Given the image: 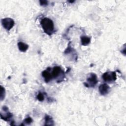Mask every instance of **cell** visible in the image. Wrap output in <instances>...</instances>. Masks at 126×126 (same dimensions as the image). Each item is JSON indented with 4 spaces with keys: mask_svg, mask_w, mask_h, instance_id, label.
<instances>
[{
    "mask_svg": "<svg viewBox=\"0 0 126 126\" xmlns=\"http://www.w3.org/2000/svg\"><path fill=\"white\" fill-rule=\"evenodd\" d=\"M62 74L64 73L60 66H55L53 68L51 73L53 78H57L60 74Z\"/></svg>",
    "mask_w": 126,
    "mask_h": 126,
    "instance_id": "ba28073f",
    "label": "cell"
},
{
    "mask_svg": "<svg viewBox=\"0 0 126 126\" xmlns=\"http://www.w3.org/2000/svg\"><path fill=\"white\" fill-rule=\"evenodd\" d=\"M5 96V90L2 86H0V99L1 101L4 99Z\"/></svg>",
    "mask_w": 126,
    "mask_h": 126,
    "instance_id": "4fadbf2b",
    "label": "cell"
},
{
    "mask_svg": "<svg viewBox=\"0 0 126 126\" xmlns=\"http://www.w3.org/2000/svg\"><path fill=\"white\" fill-rule=\"evenodd\" d=\"M98 90L100 94L102 95H105L109 93L110 91V88L109 86L106 83H103L99 85L98 87Z\"/></svg>",
    "mask_w": 126,
    "mask_h": 126,
    "instance_id": "52a82bcc",
    "label": "cell"
},
{
    "mask_svg": "<svg viewBox=\"0 0 126 126\" xmlns=\"http://www.w3.org/2000/svg\"><path fill=\"white\" fill-rule=\"evenodd\" d=\"M74 1H75L74 0H71V1L70 0V1H68V2H69V3H73V2H74Z\"/></svg>",
    "mask_w": 126,
    "mask_h": 126,
    "instance_id": "e0dca14e",
    "label": "cell"
},
{
    "mask_svg": "<svg viewBox=\"0 0 126 126\" xmlns=\"http://www.w3.org/2000/svg\"><path fill=\"white\" fill-rule=\"evenodd\" d=\"M45 119V124L44 126H54V121L53 119V118L48 115H45L44 117Z\"/></svg>",
    "mask_w": 126,
    "mask_h": 126,
    "instance_id": "9c48e42d",
    "label": "cell"
},
{
    "mask_svg": "<svg viewBox=\"0 0 126 126\" xmlns=\"http://www.w3.org/2000/svg\"><path fill=\"white\" fill-rule=\"evenodd\" d=\"M39 2L41 6H46L48 4V1L46 0H40Z\"/></svg>",
    "mask_w": 126,
    "mask_h": 126,
    "instance_id": "9a60e30c",
    "label": "cell"
},
{
    "mask_svg": "<svg viewBox=\"0 0 126 126\" xmlns=\"http://www.w3.org/2000/svg\"><path fill=\"white\" fill-rule=\"evenodd\" d=\"M41 26L44 32L48 35H51L54 32V24L53 21L49 18L44 17L40 21Z\"/></svg>",
    "mask_w": 126,
    "mask_h": 126,
    "instance_id": "6da1fadb",
    "label": "cell"
},
{
    "mask_svg": "<svg viewBox=\"0 0 126 126\" xmlns=\"http://www.w3.org/2000/svg\"><path fill=\"white\" fill-rule=\"evenodd\" d=\"M51 70V68L50 67H48L46 70H44L42 72V76L44 78V81L46 83L49 82L53 79L52 74L50 72Z\"/></svg>",
    "mask_w": 126,
    "mask_h": 126,
    "instance_id": "8992f818",
    "label": "cell"
},
{
    "mask_svg": "<svg viewBox=\"0 0 126 126\" xmlns=\"http://www.w3.org/2000/svg\"><path fill=\"white\" fill-rule=\"evenodd\" d=\"M47 100H48V102H53V101H54V99L53 98L48 97V98H47Z\"/></svg>",
    "mask_w": 126,
    "mask_h": 126,
    "instance_id": "2e32d148",
    "label": "cell"
},
{
    "mask_svg": "<svg viewBox=\"0 0 126 126\" xmlns=\"http://www.w3.org/2000/svg\"><path fill=\"white\" fill-rule=\"evenodd\" d=\"M1 22L3 27L7 31H9L15 25L14 21L10 18H5L2 19Z\"/></svg>",
    "mask_w": 126,
    "mask_h": 126,
    "instance_id": "277c9868",
    "label": "cell"
},
{
    "mask_svg": "<svg viewBox=\"0 0 126 126\" xmlns=\"http://www.w3.org/2000/svg\"><path fill=\"white\" fill-rule=\"evenodd\" d=\"M97 75L94 73H90L86 79V82H84V85L87 88H94L98 83Z\"/></svg>",
    "mask_w": 126,
    "mask_h": 126,
    "instance_id": "7a4b0ae2",
    "label": "cell"
},
{
    "mask_svg": "<svg viewBox=\"0 0 126 126\" xmlns=\"http://www.w3.org/2000/svg\"><path fill=\"white\" fill-rule=\"evenodd\" d=\"M33 122V120L32 119V118L30 117H28L26 118H25L24 119V120L23 121V123H22V124H21V126H25V124L26 125H30L31 123H32V122Z\"/></svg>",
    "mask_w": 126,
    "mask_h": 126,
    "instance_id": "7c38bea8",
    "label": "cell"
},
{
    "mask_svg": "<svg viewBox=\"0 0 126 126\" xmlns=\"http://www.w3.org/2000/svg\"><path fill=\"white\" fill-rule=\"evenodd\" d=\"M2 110L4 111V114L3 115L1 113L0 114L1 119L6 122H9L10 121L11 122L12 121L11 119L13 118V114L9 112L8 108L6 106H3L2 107Z\"/></svg>",
    "mask_w": 126,
    "mask_h": 126,
    "instance_id": "5b68a950",
    "label": "cell"
},
{
    "mask_svg": "<svg viewBox=\"0 0 126 126\" xmlns=\"http://www.w3.org/2000/svg\"><path fill=\"white\" fill-rule=\"evenodd\" d=\"M102 77L105 82L112 83L116 80L117 75L115 71H108L104 73Z\"/></svg>",
    "mask_w": 126,
    "mask_h": 126,
    "instance_id": "3957f363",
    "label": "cell"
},
{
    "mask_svg": "<svg viewBox=\"0 0 126 126\" xmlns=\"http://www.w3.org/2000/svg\"><path fill=\"white\" fill-rule=\"evenodd\" d=\"M17 45L19 50L22 52H26L29 48V45L23 42H18Z\"/></svg>",
    "mask_w": 126,
    "mask_h": 126,
    "instance_id": "30bf717a",
    "label": "cell"
},
{
    "mask_svg": "<svg viewBox=\"0 0 126 126\" xmlns=\"http://www.w3.org/2000/svg\"><path fill=\"white\" fill-rule=\"evenodd\" d=\"M44 93H42L40 92H39L36 96L37 99L39 101H41V102L43 101L44 100Z\"/></svg>",
    "mask_w": 126,
    "mask_h": 126,
    "instance_id": "5bb4252c",
    "label": "cell"
},
{
    "mask_svg": "<svg viewBox=\"0 0 126 126\" xmlns=\"http://www.w3.org/2000/svg\"><path fill=\"white\" fill-rule=\"evenodd\" d=\"M81 45L83 46H87L91 42V37L86 36H82L80 37Z\"/></svg>",
    "mask_w": 126,
    "mask_h": 126,
    "instance_id": "8fae6325",
    "label": "cell"
}]
</instances>
